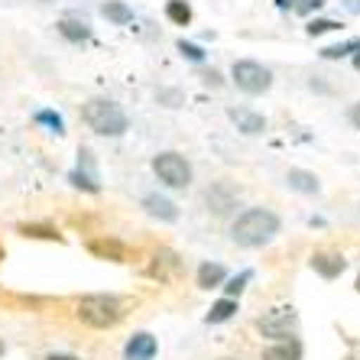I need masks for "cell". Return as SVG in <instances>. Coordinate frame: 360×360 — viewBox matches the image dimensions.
Instances as JSON below:
<instances>
[{
    "label": "cell",
    "instance_id": "4316f807",
    "mask_svg": "<svg viewBox=\"0 0 360 360\" xmlns=\"http://www.w3.org/2000/svg\"><path fill=\"white\" fill-rule=\"evenodd\" d=\"M331 30H338L335 20H311V23L305 26V33L309 36H321V33H331Z\"/></svg>",
    "mask_w": 360,
    "mask_h": 360
},
{
    "label": "cell",
    "instance_id": "7c38bea8",
    "mask_svg": "<svg viewBox=\"0 0 360 360\" xmlns=\"http://www.w3.org/2000/svg\"><path fill=\"white\" fill-rule=\"evenodd\" d=\"M88 253H94L98 260H110V263H130L127 260V247L117 237H98V240H88Z\"/></svg>",
    "mask_w": 360,
    "mask_h": 360
},
{
    "label": "cell",
    "instance_id": "d590c367",
    "mask_svg": "<svg viewBox=\"0 0 360 360\" xmlns=\"http://www.w3.org/2000/svg\"><path fill=\"white\" fill-rule=\"evenodd\" d=\"M351 10H354V13H360V0H357V4H351Z\"/></svg>",
    "mask_w": 360,
    "mask_h": 360
},
{
    "label": "cell",
    "instance_id": "1f68e13d",
    "mask_svg": "<svg viewBox=\"0 0 360 360\" xmlns=\"http://www.w3.org/2000/svg\"><path fill=\"white\" fill-rule=\"evenodd\" d=\"M46 360H82L75 354H46Z\"/></svg>",
    "mask_w": 360,
    "mask_h": 360
},
{
    "label": "cell",
    "instance_id": "74e56055",
    "mask_svg": "<svg viewBox=\"0 0 360 360\" xmlns=\"http://www.w3.org/2000/svg\"><path fill=\"white\" fill-rule=\"evenodd\" d=\"M218 360H240V357H218Z\"/></svg>",
    "mask_w": 360,
    "mask_h": 360
},
{
    "label": "cell",
    "instance_id": "4dcf8cb0",
    "mask_svg": "<svg viewBox=\"0 0 360 360\" xmlns=\"http://www.w3.org/2000/svg\"><path fill=\"white\" fill-rule=\"evenodd\" d=\"M347 117H351V124L360 130V101H357V104H354V108H351V114H347Z\"/></svg>",
    "mask_w": 360,
    "mask_h": 360
},
{
    "label": "cell",
    "instance_id": "d6a6232c",
    "mask_svg": "<svg viewBox=\"0 0 360 360\" xmlns=\"http://www.w3.org/2000/svg\"><path fill=\"white\" fill-rule=\"evenodd\" d=\"M292 4H295V0H276L279 10H292Z\"/></svg>",
    "mask_w": 360,
    "mask_h": 360
},
{
    "label": "cell",
    "instance_id": "277c9868",
    "mask_svg": "<svg viewBox=\"0 0 360 360\" xmlns=\"http://www.w3.org/2000/svg\"><path fill=\"white\" fill-rule=\"evenodd\" d=\"M153 172H156V179H160L166 188H176V192L188 188L192 179H195L192 162L185 160L182 153H176V150L156 153V156H153Z\"/></svg>",
    "mask_w": 360,
    "mask_h": 360
},
{
    "label": "cell",
    "instance_id": "ffe728a7",
    "mask_svg": "<svg viewBox=\"0 0 360 360\" xmlns=\"http://www.w3.org/2000/svg\"><path fill=\"white\" fill-rule=\"evenodd\" d=\"M59 33L65 36L68 42H84L88 36H91V30H88V23L84 20H72V17H65L59 23Z\"/></svg>",
    "mask_w": 360,
    "mask_h": 360
},
{
    "label": "cell",
    "instance_id": "8fae6325",
    "mask_svg": "<svg viewBox=\"0 0 360 360\" xmlns=\"http://www.w3.org/2000/svg\"><path fill=\"white\" fill-rule=\"evenodd\" d=\"M311 269H315L321 279H338L344 269H347V260H344V253H338V250H315L311 253Z\"/></svg>",
    "mask_w": 360,
    "mask_h": 360
},
{
    "label": "cell",
    "instance_id": "836d02e7",
    "mask_svg": "<svg viewBox=\"0 0 360 360\" xmlns=\"http://www.w3.org/2000/svg\"><path fill=\"white\" fill-rule=\"evenodd\" d=\"M354 68H357V72H360V49L354 52Z\"/></svg>",
    "mask_w": 360,
    "mask_h": 360
},
{
    "label": "cell",
    "instance_id": "8992f818",
    "mask_svg": "<svg viewBox=\"0 0 360 360\" xmlns=\"http://www.w3.org/2000/svg\"><path fill=\"white\" fill-rule=\"evenodd\" d=\"M231 78H234V84L243 94H266L269 84H273V72H269L266 65H260V62H253V59L234 62Z\"/></svg>",
    "mask_w": 360,
    "mask_h": 360
},
{
    "label": "cell",
    "instance_id": "cb8c5ba5",
    "mask_svg": "<svg viewBox=\"0 0 360 360\" xmlns=\"http://www.w3.org/2000/svg\"><path fill=\"white\" fill-rule=\"evenodd\" d=\"M357 49H360V39H351V42H341V46H328V49H321V56L325 59H344V56H354Z\"/></svg>",
    "mask_w": 360,
    "mask_h": 360
},
{
    "label": "cell",
    "instance_id": "83f0119b",
    "mask_svg": "<svg viewBox=\"0 0 360 360\" xmlns=\"http://www.w3.org/2000/svg\"><path fill=\"white\" fill-rule=\"evenodd\" d=\"M156 98H160V104H166V108H179V104H182V94L172 91V88H169V91H160Z\"/></svg>",
    "mask_w": 360,
    "mask_h": 360
},
{
    "label": "cell",
    "instance_id": "2e32d148",
    "mask_svg": "<svg viewBox=\"0 0 360 360\" xmlns=\"http://www.w3.org/2000/svg\"><path fill=\"white\" fill-rule=\"evenodd\" d=\"M263 360H302V341L289 338V341H273L269 347H263Z\"/></svg>",
    "mask_w": 360,
    "mask_h": 360
},
{
    "label": "cell",
    "instance_id": "7402d4cb",
    "mask_svg": "<svg viewBox=\"0 0 360 360\" xmlns=\"http://www.w3.org/2000/svg\"><path fill=\"white\" fill-rule=\"evenodd\" d=\"M166 17L172 20V23H179V26H188V23H192V7H188L185 0H169V4H166Z\"/></svg>",
    "mask_w": 360,
    "mask_h": 360
},
{
    "label": "cell",
    "instance_id": "4fadbf2b",
    "mask_svg": "<svg viewBox=\"0 0 360 360\" xmlns=\"http://www.w3.org/2000/svg\"><path fill=\"white\" fill-rule=\"evenodd\" d=\"M227 279V266L218 260H205L198 266V273H195V283H198V289H205V292H211V289H221Z\"/></svg>",
    "mask_w": 360,
    "mask_h": 360
},
{
    "label": "cell",
    "instance_id": "7a4b0ae2",
    "mask_svg": "<svg viewBox=\"0 0 360 360\" xmlns=\"http://www.w3.org/2000/svg\"><path fill=\"white\" fill-rule=\"evenodd\" d=\"M75 319L91 331H110L127 319V302L110 292H91L82 295L75 305Z\"/></svg>",
    "mask_w": 360,
    "mask_h": 360
},
{
    "label": "cell",
    "instance_id": "f1b7e54d",
    "mask_svg": "<svg viewBox=\"0 0 360 360\" xmlns=\"http://www.w3.org/2000/svg\"><path fill=\"white\" fill-rule=\"evenodd\" d=\"M325 7V0H302V4H292V10H299V13H319V10Z\"/></svg>",
    "mask_w": 360,
    "mask_h": 360
},
{
    "label": "cell",
    "instance_id": "3957f363",
    "mask_svg": "<svg viewBox=\"0 0 360 360\" xmlns=\"http://www.w3.org/2000/svg\"><path fill=\"white\" fill-rule=\"evenodd\" d=\"M82 120L88 124V130H94L98 136H124L130 130V117L120 108L117 101L110 98H91L82 104Z\"/></svg>",
    "mask_w": 360,
    "mask_h": 360
},
{
    "label": "cell",
    "instance_id": "30bf717a",
    "mask_svg": "<svg viewBox=\"0 0 360 360\" xmlns=\"http://www.w3.org/2000/svg\"><path fill=\"white\" fill-rule=\"evenodd\" d=\"M140 205H143V211H146L150 218L162 221V224H176V221H179V205H176V201H169L166 195H160V192L143 195Z\"/></svg>",
    "mask_w": 360,
    "mask_h": 360
},
{
    "label": "cell",
    "instance_id": "52a82bcc",
    "mask_svg": "<svg viewBox=\"0 0 360 360\" xmlns=\"http://www.w3.org/2000/svg\"><path fill=\"white\" fill-rule=\"evenodd\" d=\"M201 201H205V211L208 214H214V218H231L237 211V205H240V192H237L231 182H211L208 188H205V195H201Z\"/></svg>",
    "mask_w": 360,
    "mask_h": 360
},
{
    "label": "cell",
    "instance_id": "d4e9b609",
    "mask_svg": "<svg viewBox=\"0 0 360 360\" xmlns=\"http://www.w3.org/2000/svg\"><path fill=\"white\" fill-rule=\"evenodd\" d=\"M36 124H46L52 134H59V136L65 134V120H62L56 110H39V114H36Z\"/></svg>",
    "mask_w": 360,
    "mask_h": 360
},
{
    "label": "cell",
    "instance_id": "484cf974",
    "mask_svg": "<svg viewBox=\"0 0 360 360\" xmlns=\"http://www.w3.org/2000/svg\"><path fill=\"white\" fill-rule=\"evenodd\" d=\"M179 52H182L188 62H205V49H201V46H195V42L179 39Z\"/></svg>",
    "mask_w": 360,
    "mask_h": 360
},
{
    "label": "cell",
    "instance_id": "6da1fadb",
    "mask_svg": "<svg viewBox=\"0 0 360 360\" xmlns=\"http://www.w3.org/2000/svg\"><path fill=\"white\" fill-rule=\"evenodd\" d=\"M279 231H283V218L273 208H263V205H253L231 221V240L240 250H263L276 240Z\"/></svg>",
    "mask_w": 360,
    "mask_h": 360
},
{
    "label": "cell",
    "instance_id": "e0dca14e",
    "mask_svg": "<svg viewBox=\"0 0 360 360\" xmlns=\"http://www.w3.org/2000/svg\"><path fill=\"white\" fill-rule=\"evenodd\" d=\"M240 311V302L231 299V295H224V299H218L214 305L208 309V315H205V321L208 325H224V321H231Z\"/></svg>",
    "mask_w": 360,
    "mask_h": 360
},
{
    "label": "cell",
    "instance_id": "5b68a950",
    "mask_svg": "<svg viewBox=\"0 0 360 360\" xmlns=\"http://www.w3.org/2000/svg\"><path fill=\"white\" fill-rule=\"evenodd\" d=\"M257 331L260 338L273 341H289V338H299V311L292 305H276V309L263 311L257 319Z\"/></svg>",
    "mask_w": 360,
    "mask_h": 360
},
{
    "label": "cell",
    "instance_id": "9c48e42d",
    "mask_svg": "<svg viewBox=\"0 0 360 360\" xmlns=\"http://www.w3.org/2000/svg\"><path fill=\"white\" fill-rule=\"evenodd\" d=\"M160 354V341L150 331H134L124 344V360H156Z\"/></svg>",
    "mask_w": 360,
    "mask_h": 360
},
{
    "label": "cell",
    "instance_id": "d6986e66",
    "mask_svg": "<svg viewBox=\"0 0 360 360\" xmlns=\"http://www.w3.org/2000/svg\"><path fill=\"white\" fill-rule=\"evenodd\" d=\"M101 13H104L110 23H117V26H127L130 20H134V10L127 7L124 0H108V4L101 7Z\"/></svg>",
    "mask_w": 360,
    "mask_h": 360
},
{
    "label": "cell",
    "instance_id": "ba28073f",
    "mask_svg": "<svg viewBox=\"0 0 360 360\" xmlns=\"http://www.w3.org/2000/svg\"><path fill=\"white\" fill-rule=\"evenodd\" d=\"M146 276L156 279V283H179L185 276V260L176 250L160 247V250L150 257V266H146Z\"/></svg>",
    "mask_w": 360,
    "mask_h": 360
},
{
    "label": "cell",
    "instance_id": "8d00e7d4",
    "mask_svg": "<svg viewBox=\"0 0 360 360\" xmlns=\"http://www.w3.org/2000/svg\"><path fill=\"white\" fill-rule=\"evenodd\" d=\"M354 285H357V292H360V273H357V283H354Z\"/></svg>",
    "mask_w": 360,
    "mask_h": 360
},
{
    "label": "cell",
    "instance_id": "5bb4252c",
    "mask_svg": "<svg viewBox=\"0 0 360 360\" xmlns=\"http://www.w3.org/2000/svg\"><path fill=\"white\" fill-rule=\"evenodd\" d=\"M231 120H234L237 130L247 136H257L266 130V117L257 114V110H250V108H231Z\"/></svg>",
    "mask_w": 360,
    "mask_h": 360
},
{
    "label": "cell",
    "instance_id": "e575fe53",
    "mask_svg": "<svg viewBox=\"0 0 360 360\" xmlns=\"http://www.w3.org/2000/svg\"><path fill=\"white\" fill-rule=\"evenodd\" d=\"M4 354H7V344H4V338H0V357H4Z\"/></svg>",
    "mask_w": 360,
    "mask_h": 360
},
{
    "label": "cell",
    "instance_id": "f546056e",
    "mask_svg": "<svg viewBox=\"0 0 360 360\" xmlns=\"http://www.w3.org/2000/svg\"><path fill=\"white\" fill-rule=\"evenodd\" d=\"M201 82L211 84V88H221V72H214V68H211V72H205V75H201Z\"/></svg>",
    "mask_w": 360,
    "mask_h": 360
},
{
    "label": "cell",
    "instance_id": "ac0fdd59",
    "mask_svg": "<svg viewBox=\"0 0 360 360\" xmlns=\"http://www.w3.org/2000/svg\"><path fill=\"white\" fill-rule=\"evenodd\" d=\"M17 231L23 237H30V240H56V243H62L59 227H52V224H20Z\"/></svg>",
    "mask_w": 360,
    "mask_h": 360
},
{
    "label": "cell",
    "instance_id": "44dd1931",
    "mask_svg": "<svg viewBox=\"0 0 360 360\" xmlns=\"http://www.w3.org/2000/svg\"><path fill=\"white\" fill-rule=\"evenodd\" d=\"M68 182L75 185V188H82V192H91V195H98V192H101L98 176H94V172H88V169H82V166L68 172Z\"/></svg>",
    "mask_w": 360,
    "mask_h": 360
},
{
    "label": "cell",
    "instance_id": "f35d334b",
    "mask_svg": "<svg viewBox=\"0 0 360 360\" xmlns=\"http://www.w3.org/2000/svg\"><path fill=\"white\" fill-rule=\"evenodd\" d=\"M0 263H4V247H0Z\"/></svg>",
    "mask_w": 360,
    "mask_h": 360
},
{
    "label": "cell",
    "instance_id": "9a60e30c",
    "mask_svg": "<svg viewBox=\"0 0 360 360\" xmlns=\"http://www.w3.org/2000/svg\"><path fill=\"white\" fill-rule=\"evenodd\" d=\"M285 185H289L292 192H302V195H319L321 192L319 176L309 172V169H289V172H285Z\"/></svg>",
    "mask_w": 360,
    "mask_h": 360
},
{
    "label": "cell",
    "instance_id": "603a6c76",
    "mask_svg": "<svg viewBox=\"0 0 360 360\" xmlns=\"http://www.w3.org/2000/svg\"><path fill=\"white\" fill-rule=\"evenodd\" d=\"M250 269H243L240 276H227L224 279V295H231V299H240V292L247 289V283H250Z\"/></svg>",
    "mask_w": 360,
    "mask_h": 360
}]
</instances>
